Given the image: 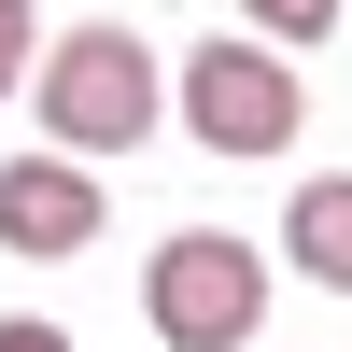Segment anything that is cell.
Instances as JSON below:
<instances>
[{
	"label": "cell",
	"mask_w": 352,
	"mask_h": 352,
	"mask_svg": "<svg viewBox=\"0 0 352 352\" xmlns=\"http://www.w3.org/2000/svg\"><path fill=\"white\" fill-rule=\"evenodd\" d=\"M43 141L56 155H141L155 141V113H169V85H155V43L141 28H56V56H43Z\"/></svg>",
	"instance_id": "obj_1"
},
{
	"label": "cell",
	"mask_w": 352,
	"mask_h": 352,
	"mask_svg": "<svg viewBox=\"0 0 352 352\" xmlns=\"http://www.w3.org/2000/svg\"><path fill=\"white\" fill-rule=\"evenodd\" d=\"M141 324L169 352H254V324H268V254L240 226H169L155 268H141Z\"/></svg>",
	"instance_id": "obj_2"
},
{
	"label": "cell",
	"mask_w": 352,
	"mask_h": 352,
	"mask_svg": "<svg viewBox=\"0 0 352 352\" xmlns=\"http://www.w3.org/2000/svg\"><path fill=\"white\" fill-rule=\"evenodd\" d=\"M296 113H310L296 71H282L268 43H240V28L184 56V127H197V155H282V141H296Z\"/></svg>",
	"instance_id": "obj_3"
},
{
	"label": "cell",
	"mask_w": 352,
	"mask_h": 352,
	"mask_svg": "<svg viewBox=\"0 0 352 352\" xmlns=\"http://www.w3.org/2000/svg\"><path fill=\"white\" fill-rule=\"evenodd\" d=\"M99 240V169L85 155H14L0 169V254H85Z\"/></svg>",
	"instance_id": "obj_4"
},
{
	"label": "cell",
	"mask_w": 352,
	"mask_h": 352,
	"mask_svg": "<svg viewBox=\"0 0 352 352\" xmlns=\"http://www.w3.org/2000/svg\"><path fill=\"white\" fill-rule=\"evenodd\" d=\"M282 254H296V282L352 296V169H310V184H296V212H282Z\"/></svg>",
	"instance_id": "obj_5"
},
{
	"label": "cell",
	"mask_w": 352,
	"mask_h": 352,
	"mask_svg": "<svg viewBox=\"0 0 352 352\" xmlns=\"http://www.w3.org/2000/svg\"><path fill=\"white\" fill-rule=\"evenodd\" d=\"M43 56H56V43L28 28V0H0V99H14V85H43Z\"/></svg>",
	"instance_id": "obj_6"
},
{
	"label": "cell",
	"mask_w": 352,
	"mask_h": 352,
	"mask_svg": "<svg viewBox=\"0 0 352 352\" xmlns=\"http://www.w3.org/2000/svg\"><path fill=\"white\" fill-rule=\"evenodd\" d=\"M240 14L268 28V43H324V28H338V0H240Z\"/></svg>",
	"instance_id": "obj_7"
},
{
	"label": "cell",
	"mask_w": 352,
	"mask_h": 352,
	"mask_svg": "<svg viewBox=\"0 0 352 352\" xmlns=\"http://www.w3.org/2000/svg\"><path fill=\"white\" fill-rule=\"evenodd\" d=\"M0 352H71V324H43V310H14V324H0Z\"/></svg>",
	"instance_id": "obj_8"
}]
</instances>
